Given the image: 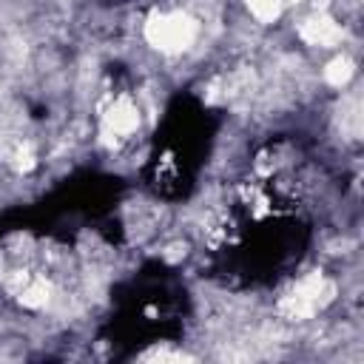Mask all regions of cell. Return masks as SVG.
I'll return each instance as SVG.
<instances>
[{
	"label": "cell",
	"instance_id": "obj_1",
	"mask_svg": "<svg viewBox=\"0 0 364 364\" xmlns=\"http://www.w3.org/2000/svg\"><path fill=\"white\" fill-rule=\"evenodd\" d=\"M199 20L188 11H156L145 23V40L162 54H182L196 43Z\"/></svg>",
	"mask_w": 364,
	"mask_h": 364
},
{
	"label": "cell",
	"instance_id": "obj_2",
	"mask_svg": "<svg viewBox=\"0 0 364 364\" xmlns=\"http://www.w3.org/2000/svg\"><path fill=\"white\" fill-rule=\"evenodd\" d=\"M299 37L307 43V46H321V48H336L341 46L344 40V26L324 11L313 9V14H307L301 23H299Z\"/></svg>",
	"mask_w": 364,
	"mask_h": 364
},
{
	"label": "cell",
	"instance_id": "obj_3",
	"mask_svg": "<svg viewBox=\"0 0 364 364\" xmlns=\"http://www.w3.org/2000/svg\"><path fill=\"white\" fill-rule=\"evenodd\" d=\"M324 82L327 85H333V88H344L350 80H353V74H355V63L347 57V54H336L327 65H324Z\"/></svg>",
	"mask_w": 364,
	"mask_h": 364
},
{
	"label": "cell",
	"instance_id": "obj_4",
	"mask_svg": "<svg viewBox=\"0 0 364 364\" xmlns=\"http://www.w3.org/2000/svg\"><path fill=\"white\" fill-rule=\"evenodd\" d=\"M247 11H250V17H253L256 23L270 26V23H276V20L282 17L284 3H282V0H247Z\"/></svg>",
	"mask_w": 364,
	"mask_h": 364
},
{
	"label": "cell",
	"instance_id": "obj_5",
	"mask_svg": "<svg viewBox=\"0 0 364 364\" xmlns=\"http://www.w3.org/2000/svg\"><path fill=\"white\" fill-rule=\"evenodd\" d=\"M282 3H304V0H282Z\"/></svg>",
	"mask_w": 364,
	"mask_h": 364
}]
</instances>
